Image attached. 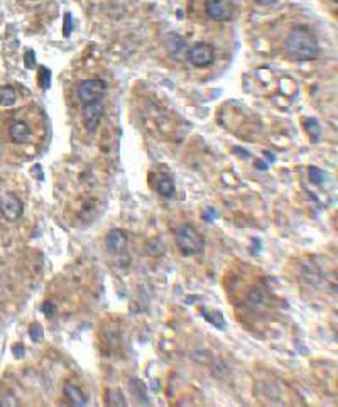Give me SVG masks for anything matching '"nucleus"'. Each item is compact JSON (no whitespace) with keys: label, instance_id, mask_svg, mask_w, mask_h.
Instances as JSON below:
<instances>
[{"label":"nucleus","instance_id":"obj_1","mask_svg":"<svg viewBox=\"0 0 338 407\" xmlns=\"http://www.w3.org/2000/svg\"><path fill=\"white\" fill-rule=\"evenodd\" d=\"M284 49L296 61H313L320 56V44L308 26H294L284 41Z\"/></svg>","mask_w":338,"mask_h":407},{"label":"nucleus","instance_id":"obj_2","mask_svg":"<svg viewBox=\"0 0 338 407\" xmlns=\"http://www.w3.org/2000/svg\"><path fill=\"white\" fill-rule=\"evenodd\" d=\"M174 242L183 255H198L205 250V238L191 225H183L174 232Z\"/></svg>","mask_w":338,"mask_h":407},{"label":"nucleus","instance_id":"obj_3","mask_svg":"<svg viewBox=\"0 0 338 407\" xmlns=\"http://www.w3.org/2000/svg\"><path fill=\"white\" fill-rule=\"evenodd\" d=\"M107 92V85L103 80H98V78H91V80H83L78 85L76 95L78 100L81 102L83 105L86 103H93V102H100L103 98V95Z\"/></svg>","mask_w":338,"mask_h":407},{"label":"nucleus","instance_id":"obj_4","mask_svg":"<svg viewBox=\"0 0 338 407\" xmlns=\"http://www.w3.org/2000/svg\"><path fill=\"white\" fill-rule=\"evenodd\" d=\"M205 12L215 22H230L235 17V5L232 0H206Z\"/></svg>","mask_w":338,"mask_h":407},{"label":"nucleus","instance_id":"obj_5","mask_svg":"<svg viewBox=\"0 0 338 407\" xmlns=\"http://www.w3.org/2000/svg\"><path fill=\"white\" fill-rule=\"evenodd\" d=\"M186 59L194 66V68H206V66L213 65L215 61V49L212 44L206 42H196L188 49Z\"/></svg>","mask_w":338,"mask_h":407},{"label":"nucleus","instance_id":"obj_6","mask_svg":"<svg viewBox=\"0 0 338 407\" xmlns=\"http://www.w3.org/2000/svg\"><path fill=\"white\" fill-rule=\"evenodd\" d=\"M24 213V203L14 193L0 195V215L7 221H17Z\"/></svg>","mask_w":338,"mask_h":407},{"label":"nucleus","instance_id":"obj_7","mask_svg":"<svg viewBox=\"0 0 338 407\" xmlns=\"http://www.w3.org/2000/svg\"><path fill=\"white\" fill-rule=\"evenodd\" d=\"M83 122H85V127L88 132H97V129L100 127V122L103 117V103L100 102H93V103H86L83 105L81 110Z\"/></svg>","mask_w":338,"mask_h":407},{"label":"nucleus","instance_id":"obj_8","mask_svg":"<svg viewBox=\"0 0 338 407\" xmlns=\"http://www.w3.org/2000/svg\"><path fill=\"white\" fill-rule=\"evenodd\" d=\"M9 137L14 144L21 145V144H27L33 137V130L27 125V122L24 120H14L9 125Z\"/></svg>","mask_w":338,"mask_h":407},{"label":"nucleus","instance_id":"obj_9","mask_svg":"<svg viewBox=\"0 0 338 407\" xmlns=\"http://www.w3.org/2000/svg\"><path fill=\"white\" fill-rule=\"evenodd\" d=\"M105 243H107L109 252H112L113 255H122L125 252L129 240H127V235L124 232L118 230V228H115V230H110L109 233H107Z\"/></svg>","mask_w":338,"mask_h":407},{"label":"nucleus","instance_id":"obj_10","mask_svg":"<svg viewBox=\"0 0 338 407\" xmlns=\"http://www.w3.org/2000/svg\"><path fill=\"white\" fill-rule=\"evenodd\" d=\"M188 49H189L188 44H186V41L181 37L180 34L171 33L168 35V51H169V54L174 59L186 58V53H188Z\"/></svg>","mask_w":338,"mask_h":407},{"label":"nucleus","instance_id":"obj_11","mask_svg":"<svg viewBox=\"0 0 338 407\" xmlns=\"http://www.w3.org/2000/svg\"><path fill=\"white\" fill-rule=\"evenodd\" d=\"M129 390L132 392V396L135 397V401L141 402V404H150L149 394H147V387L141 378H129Z\"/></svg>","mask_w":338,"mask_h":407},{"label":"nucleus","instance_id":"obj_12","mask_svg":"<svg viewBox=\"0 0 338 407\" xmlns=\"http://www.w3.org/2000/svg\"><path fill=\"white\" fill-rule=\"evenodd\" d=\"M65 397L71 406H86L88 404V397L81 392L78 385L66 384L65 385Z\"/></svg>","mask_w":338,"mask_h":407},{"label":"nucleus","instance_id":"obj_13","mask_svg":"<svg viewBox=\"0 0 338 407\" xmlns=\"http://www.w3.org/2000/svg\"><path fill=\"white\" fill-rule=\"evenodd\" d=\"M156 191L159 196L162 198H169V196L174 195L176 191V186H174V181L169 174H161L157 177V184H156Z\"/></svg>","mask_w":338,"mask_h":407},{"label":"nucleus","instance_id":"obj_14","mask_svg":"<svg viewBox=\"0 0 338 407\" xmlns=\"http://www.w3.org/2000/svg\"><path fill=\"white\" fill-rule=\"evenodd\" d=\"M203 318L206 319V321L210 323V325H213L215 328H218V330H225L226 326V321L224 318V314L220 313V311L217 309H210V311H203Z\"/></svg>","mask_w":338,"mask_h":407},{"label":"nucleus","instance_id":"obj_15","mask_svg":"<svg viewBox=\"0 0 338 407\" xmlns=\"http://www.w3.org/2000/svg\"><path fill=\"white\" fill-rule=\"evenodd\" d=\"M17 102V92L14 86H0V105L2 106H12Z\"/></svg>","mask_w":338,"mask_h":407},{"label":"nucleus","instance_id":"obj_16","mask_svg":"<svg viewBox=\"0 0 338 407\" xmlns=\"http://www.w3.org/2000/svg\"><path fill=\"white\" fill-rule=\"evenodd\" d=\"M303 127L306 129V132L309 134V137H311V142H318L321 139V127L315 118H304Z\"/></svg>","mask_w":338,"mask_h":407},{"label":"nucleus","instance_id":"obj_17","mask_svg":"<svg viewBox=\"0 0 338 407\" xmlns=\"http://www.w3.org/2000/svg\"><path fill=\"white\" fill-rule=\"evenodd\" d=\"M308 174H309L311 184H315V186H323L325 181H327V172H325L323 169L316 168V166H309Z\"/></svg>","mask_w":338,"mask_h":407},{"label":"nucleus","instance_id":"obj_18","mask_svg":"<svg viewBox=\"0 0 338 407\" xmlns=\"http://www.w3.org/2000/svg\"><path fill=\"white\" fill-rule=\"evenodd\" d=\"M105 404L107 406H127V401L124 397V394L120 392L118 389L115 390H109L107 392V397H105Z\"/></svg>","mask_w":338,"mask_h":407},{"label":"nucleus","instance_id":"obj_19","mask_svg":"<svg viewBox=\"0 0 338 407\" xmlns=\"http://www.w3.org/2000/svg\"><path fill=\"white\" fill-rule=\"evenodd\" d=\"M39 85L44 92L51 86V71L46 66H39Z\"/></svg>","mask_w":338,"mask_h":407},{"label":"nucleus","instance_id":"obj_20","mask_svg":"<svg viewBox=\"0 0 338 407\" xmlns=\"http://www.w3.org/2000/svg\"><path fill=\"white\" fill-rule=\"evenodd\" d=\"M29 337L33 339L34 343H39L42 338H44V330H42V326L39 325V323H33L29 328Z\"/></svg>","mask_w":338,"mask_h":407},{"label":"nucleus","instance_id":"obj_21","mask_svg":"<svg viewBox=\"0 0 338 407\" xmlns=\"http://www.w3.org/2000/svg\"><path fill=\"white\" fill-rule=\"evenodd\" d=\"M56 304H54L53 301H46L44 304H42V311H44V314H46V318L47 319H51V318H54V314H56Z\"/></svg>","mask_w":338,"mask_h":407},{"label":"nucleus","instance_id":"obj_22","mask_svg":"<svg viewBox=\"0 0 338 407\" xmlns=\"http://www.w3.org/2000/svg\"><path fill=\"white\" fill-rule=\"evenodd\" d=\"M24 65H26L27 69H34V65H36V56L33 51H26V54H24Z\"/></svg>","mask_w":338,"mask_h":407},{"label":"nucleus","instance_id":"obj_23","mask_svg":"<svg viewBox=\"0 0 338 407\" xmlns=\"http://www.w3.org/2000/svg\"><path fill=\"white\" fill-rule=\"evenodd\" d=\"M71 29H73V27H71V14H65V27H63V35H65V37H70V34H71Z\"/></svg>","mask_w":338,"mask_h":407},{"label":"nucleus","instance_id":"obj_24","mask_svg":"<svg viewBox=\"0 0 338 407\" xmlns=\"http://www.w3.org/2000/svg\"><path fill=\"white\" fill-rule=\"evenodd\" d=\"M0 404H2V406H5V404L17 406V404H19V401H17V399H15V397L12 396V394L9 392V394H5V396H3L2 399H0Z\"/></svg>","mask_w":338,"mask_h":407},{"label":"nucleus","instance_id":"obj_25","mask_svg":"<svg viewBox=\"0 0 338 407\" xmlns=\"http://www.w3.org/2000/svg\"><path fill=\"white\" fill-rule=\"evenodd\" d=\"M259 5H274V3H277V0H256Z\"/></svg>","mask_w":338,"mask_h":407},{"label":"nucleus","instance_id":"obj_26","mask_svg":"<svg viewBox=\"0 0 338 407\" xmlns=\"http://www.w3.org/2000/svg\"><path fill=\"white\" fill-rule=\"evenodd\" d=\"M235 154H238L240 157H250V154L245 152V151H242V147H237V149H235Z\"/></svg>","mask_w":338,"mask_h":407},{"label":"nucleus","instance_id":"obj_27","mask_svg":"<svg viewBox=\"0 0 338 407\" xmlns=\"http://www.w3.org/2000/svg\"><path fill=\"white\" fill-rule=\"evenodd\" d=\"M256 168H257V169H267V166H265V164H261V161H257V163H256Z\"/></svg>","mask_w":338,"mask_h":407},{"label":"nucleus","instance_id":"obj_28","mask_svg":"<svg viewBox=\"0 0 338 407\" xmlns=\"http://www.w3.org/2000/svg\"><path fill=\"white\" fill-rule=\"evenodd\" d=\"M333 2H338V0H333Z\"/></svg>","mask_w":338,"mask_h":407}]
</instances>
